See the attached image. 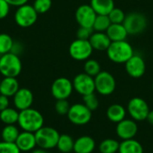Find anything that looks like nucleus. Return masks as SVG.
Returning a JSON list of instances; mask_svg holds the SVG:
<instances>
[{
    "instance_id": "nucleus-17",
    "label": "nucleus",
    "mask_w": 153,
    "mask_h": 153,
    "mask_svg": "<svg viewBox=\"0 0 153 153\" xmlns=\"http://www.w3.org/2000/svg\"><path fill=\"white\" fill-rule=\"evenodd\" d=\"M14 143L18 147L20 152H29L30 151H33L35 149V147L37 146L35 134L23 131V132L20 133V134Z\"/></svg>"
},
{
    "instance_id": "nucleus-6",
    "label": "nucleus",
    "mask_w": 153,
    "mask_h": 153,
    "mask_svg": "<svg viewBox=\"0 0 153 153\" xmlns=\"http://www.w3.org/2000/svg\"><path fill=\"white\" fill-rule=\"evenodd\" d=\"M38 14L33 5L25 4L17 8L14 13V21L20 27H30L37 22Z\"/></svg>"
},
{
    "instance_id": "nucleus-23",
    "label": "nucleus",
    "mask_w": 153,
    "mask_h": 153,
    "mask_svg": "<svg viewBox=\"0 0 153 153\" xmlns=\"http://www.w3.org/2000/svg\"><path fill=\"white\" fill-rule=\"evenodd\" d=\"M90 5L97 14L108 15L115 7L114 0H91Z\"/></svg>"
},
{
    "instance_id": "nucleus-19",
    "label": "nucleus",
    "mask_w": 153,
    "mask_h": 153,
    "mask_svg": "<svg viewBox=\"0 0 153 153\" xmlns=\"http://www.w3.org/2000/svg\"><path fill=\"white\" fill-rule=\"evenodd\" d=\"M89 41L92 48L98 51H104V50L107 51L108 48L111 43V40L109 39L106 32H97V31H94L92 33V35L89 39Z\"/></svg>"
},
{
    "instance_id": "nucleus-28",
    "label": "nucleus",
    "mask_w": 153,
    "mask_h": 153,
    "mask_svg": "<svg viewBox=\"0 0 153 153\" xmlns=\"http://www.w3.org/2000/svg\"><path fill=\"white\" fill-rule=\"evenodd\" d=\"M120 143L112 138H108L103 140L100 146L99 151L100 153H118Z\"/></svg>"
},
{
    "instance_id": "nucleus-24",
    "label": "nucleus",
    "mask_w": 153,
    "mask_h": 153,
    "mask_svg": "<svg viewBox=\"0 0 153 153\" xmlns=\"http://www.w3.org/2000/svg\"><path fill=\"white\" fill-rule=\"evenodd\" d=\"M118 153H143V145L134 139L124 140L120 143Z\"/></svg>"
},
{
    "instance_id": "nucleus-25",
    "label": "nucleus",
    "mask_w": 153,
    "mask_h": 153,
    "mask_svg": "<svg viewBox=\"0 0 153 153\" xmlns=\"http://www.w3.org/2000/svg\"><path fill=\"white\" fill-rule=\"evenodd\" d=\"M74 140L68 134H60L56 148L63 153H69L74 151Z\"/></svg>"
},
{
    "instance_id": "nucleus-33",
    "label": "nucleus",
    "mask_w": 153,
    "mask_h": 153,
    "mask_svg": "<svg viewBox=\"0 0 153 153\" xmlns=\"http://www.w3.org/2000/svg\"><path fill=\"white\" fill-rule=\"evenodd\" d=\"M83 104L91 111L96 110L99 108V100L95 93H91L85 96H82Z\"/></svg>"
},
{
    "instance_id": "nucleus-30",
    "label": "nucleus",
    "mask_w": 153,
    "mask_h": 153,
    "mask_svg": "<svg viewBox=\"0 0 153 153\" xmlns=\"http://www.w3.org/2000/svg\"><path fill=\"white\" fill-rule=\"evenodd\" d=\"M13 40L12 37L6 33H0V55H4L12 52L13 48Z\"/></svg>"
},
{
    "instance_id": "nucleus-12",
    "label": "nucleus",
    "mask_w": 153,
    "mask_h": 153,
    "mask_svg": "<svg viewBox=\"0 0 153 153\" xmlns=\"http://www.w3.org/2000/svg\"><path fill=\"white\" fill-rule=\"evenodd\" d=\"M74 91L73 82L65 77L56 79L51 86L52 96L57 100H67Z\"/></svg>"
},
{
    "instance_id": "nucleus-4",
    "label": "nucleus",
    "mask_w": 153,
    "mask_h": 153,
    "mask_svg": "<svg viewBox=\"0 0 153 153\" xmlns=\"http://www.w3.org/2000/svg\"><path fill=\"white\" fill-rule=\"evenodd\" d=\"M59 136V133L55 128L49 126H42L35 133L37 146L44 150L53 149L56 147Z\"/></svg>"
},
{
    "instance_id": "nucleus-1",
    "label": "nucleus",
    "mask_w": 153,
    "mask_h": 153,
    "mask_svg": "<svg viewBox=\"0 0 153 153\" xmlns=\"http://www.w3.org/2000/svg\"><path fill=\"white\" fill-rule=\"evenodd\" d=\"M18 125L23 131L35 134L44 126V117L39 111L30 108L19 112Z\"/></svg>"
},
{
    "instance_id": "nucleus-35",
    "label": "nucleus",
    "mask_w": 153,
    "mask_h": 153,
    "mask_svg": "<svg viewBox=\"0 0 153 153\" xmlns=\"http://www.w3.org/2000/svg\"><path fill=\"white\" fill-rule=\"evenodd\" d=\"M70 108H71V106H70L69 102L67 101V100H57L55 104V109H56V113L61 116L67 115Z\"/></svg>"
},
{
    "instance_id": "nucleus-43",
    "label": "nucleus",
    "mask_w": 153,
    "mask_h": 153,
    "mask_svg": "<svg viewBox=\"0 0 153 153\" xmlns=\"http://www.w3.org/2000/svg\"><path fill=\"white\" fill-rule=\"evenodd\" d=\"M152 90H153V82H152Z\"/></svg>"
},
{
    "instance_id": "nucleus-22",
    "label": "nucleus",
    "mask_w": 153,
    "mask_h": 153,
    "mask_svg": "<svg viewBox=\"0 0 153 153\" xmlns=\"http://www.w3.org/2000/svg\"><path fill=\"white\" fill-rule=\"evenodd\" d=\"M126 109L120 104H112L107 109V117L113 123H119L126 118Z\"/></svg>"
},
{
    "instance_id": "nucleus-41",
    "label": "nucleus",
    "mask_w": 153,
    "mask_h": 153,
    "mask_svg": "<svg viewBox=\"0 0 153 153\" xmlns=\"http://www.w3.org/2000/svg\"><path fill=\"white\" fill-rule=\"evenodd\" d=\"M146 120L149 122V124H151L152 126H153V110H150Z\"/></svg>"
},
{
    "instance_id": "nucleus-44",
    "label": "nucleus",
    "mask_w": 153,
    "mask_h": 153,
    "mask_svg": "<svg viewBox=\"0 0 153 153\" xmlns=\"http://www.w3.org/2000/svg\"><path fill=\"white\" fill-rule=\"evenodd\" d=\"M0 83H1V80H0Z\"/></svg>"
},
{
    "instance_id": "nucleus-14",
    "label": "nucleus",
    "mask_w": 153,
    "mask_h": 153,
    "mask_svg": "<svg viewBox=\"0 0 153 153\" xmlns=\"http://www.w3.org/2000/svg\"><path fill=\"white\" fill-rule=\"evenodd\" d=\"M116 132L117 136L123 141L134 139L138 133V126L136 124V121H134V119L125 118L121 122L117 123Z\"/></svg>"
},
{
    "instance_id": "nucleus-27",
    "label": "nucleus",
    "mask_w": 153,
    "mask_h": 153,
    "mask_svg": "<svg viewBox=\"0 0 153 153\" xmlns=\"http://www.w3.org/2000/svg\"><path fill=\"white\" fill-rule=\"evenodd\" d=\"M19 112L12 108H7L0 111V119L4 125H14L18 123Z\"/></svg>"
},
{
    "instance_id": "nucleus-18",
    "label": "nucleus",
    "mask_w": 153,
    "mask_h": 153,
    "mask_svg": "<svg viewBox=\"0 0 153 153\" xmlns=\"http://www.w3.org/2000/svg\"><path fill=\"white\" fill-rule=\"evenodd\" d=\"M95 147L94 139L91 136L83 135L74 141V152L75 153H92Z\"/></svg>"
},
{
    "instance_id": "nucleus-26",
    "label": "nucleus",
    "mask_w": 153,
    "mask_h": 153,
    "mask_svg": "<svg viewBox=\"0 0 153 153\" xmlns=\"http://www.w3.org/2000/svg\"><path fill=\"white\" fill-rule=\"evenodd\" d=\"M20 132L14 125H5L1 133L2 141L7 143H15Z\"/></svg>"
},
{
    "instance_id": "nucleus-36",
    "label": "nucleus",
    "mask_w": 153,
    "mask_h": 153,
    "mask_svg": "<svg viewBox=\"0 0 153 153\" xmlns=\"http://www.w3.org/2000/svg\"><path fill=\"white\" fill-rule=\"evenodd\" d=\"M0 153H21L14 143L0 142Z\"/></svg>"
},
{
    "instance_id": "nucleus-7",
    "label": "nucleus",
    "mask_w": 153,
    "mask_h": 153,
    "mask_svg": "<svg viewBox=\"0 0 153 153\" xmlns=\"http://www.w3.org/2000/svg\"><path fill=\"white\" fill-rule=\"evenodd\" d=\"M94 82L95 90L100 95L108 96L116 90V80L114 76L107 71H101L98 75H96L94 77Z\"/></svg>"
},
{
    "instance_id": "nucleus-20",
    "label": "nucleus",
    "mask_w": 153,
    "mask_h": 153,
    "mask_svg": "<svg viewBox=\"0 0 153 153\" xmlns=\"http://www.w3.org/2000/svg\"><path fill=\"white\" fill-rule=\"evenodd\" d=\"M20 89L19 82L14 77H4L0 83V94L6 97H13Z\"/></svg>"
},
{
    "instance_id": "nucleus-29",
    "label": "nucleus",
    "mask_w": 153,
    "mask_h": 153,
    "mask_svg": "<svg viewBox=\"0 0 153 153\" xmlns=\"http://www.w3.org/2000/svg\"><path fill=\"white\" fill-rule=\"evenodd\" d=\"M111 22L109 20L108 15H101L97 14L94 23L92 25V29L97 32H106L108 27L110 26Z\"/></svg>"
},
{
    "instance_id": "nucleus-38",
    "label": "nucleus",
    "mask_w": 153,
    "mask_h": 153,
    "mask_svg": "<svg viewBox=\"0 0 153 153\" xmlns=\"http://www.w3.org/2000/svg\"><path fill=\"white\" fill-rule=\"evenodd\" d=\"M10 11V4L5 0H0V20L5 18Z\"/></svg>"
},
{
    "instance_id": "nucleus-5",
    "label": "nucleus",
    "mask_w": 153,
    "mask_h": 153,
    "mask_svg": "<svg viewBox=\"0 0 153 153\" xmlns=\"http://www.w3.org/2000/svg\"><path fill=\"white\" fill-rule=\"evenodd\" d=\"M128 34L137 35L142 33L147 27V18L138 12H132L126 15L123 22Z\"/></svg>"
},
{
    "instance_id": "nucleus-16",
    "label": "nucleus",
    "mask_w": 153,
    "mask_h": 153,
    "mask_svg": "<svg viewBox=\"0 0 153 153\" xmlns=\"http://www.w3.org/2000/svg\"><path fill=\"white\" fill-rule=\"evenodd\" d=\"M33 103V94L27 88H20L13 96V104L19 111L30 108Z\"/></svg>"
},
{
    "instance_id": "nucleus-10",
    "label": "nucleus",
    "mask_w": 153,
    "mask_h": 153,
    "mask_svg": "<svg viewBox=\"0 0 153 153\" xmlns=\"http://www.w3.org/2000/svg\"><path fill=\"white\" fill-rule=\"evenodd\" d=\"M93 48L89 40L76 39L69 47V54L71 57L77 61H84L91 56Z\"/></svg>"
},
{
    "instance_id": "nucleus-34",
    "label": "nucleus",
    "mask_w": 153,
    "mask_h": 153,
    "mask_svg": "<svg viewBox=\"0 0 153 153\" xmlns=\"http://www.w3.org/2000/svg\"><path fill=\"white\" fill-rule=\"evenodd\" d=\"M52 5L51 0H35L33 3V7L39 14L47 13Z\"/></svg>"
},
{
    "instance_id": "nucleus-2",
    "label": "nucleus",
    "mask_w": 153,
    "mask_h": 153,
    "mask_svg": "<svg viewBox=\"0 0 153 153\" xmlns=\"http://www.w3.org/2000/svg\"><path fill=\"white\" fill-rule=\"evenodd\" d=\"M107 55L109 60L117 64H125L134 55L133 47L126 41L111 42L107 49Z\"/></svg>"
},
{
    "instance_id": "nucleus-3",
    "label": "nucleus",
    "mask_w": 153,
    "mask_h": 153,
    "mask_svg": "<svg viewBox=\"0 0 153 153\" xmlns=\"http://www.w3.org/2000/svg\"><path fill=\"white\" fill-rule=\"evenodd\" d=\"M22 65L18 55L9 52L0 57V74L4 77L16 78L22 72Z\"/></svg>"
},
{
    "instance_id": "nucleus-21",
    "label": "nucleus",
    "mask_w": 153,
    "mask_h": 153,
    "mask_svg": "<svg viewBox=\"0 0 153 153\" xmlns=\"http://www.w3.org/2000/svg\"><path fill=\"white\" fill-rule=\"evenodd\" d=\"M111 42L126 40L128 35L123 23H111L106 31Z\"/></svg>"
},
{
    "instance_id": "nucleus-13",
    "label": "nucleus",
    "mask_w": 153,
    "mask_h": 153,
    "mask_svg": "<svg viewBox=\"0 0 153 153\" xmlns=\"http://www.w3.org/2000/svg\"><path fill=\"white\" fill-rule=\"evenodd\" d=\"M97 13L90 4L80 5L75 12V19L81 27L92 28Z\"/></svg>"
},
{
    "instance_id": "nucleus-32",
    "label": "nucleus",
    "mask_w": 153,
    "mask_h": 153,
    "mask_svg": "<svg viewBox=\"0 0 153 153\" xmlns=\"http://www.w3.org/2000/svg\"><path fill=\"white\" fill-rule=\"evenodd\" d=\"M126 15V14L125 13V12L118 7H114L113 10L108 13V17L111 23H123Z\"/></svg>"
},
{
    "instance_id": "nucleus-9",
    "label": "nucleus",
    "mask_w": 153,
    "mask_h": 153,
    "mask_svg": "<svg viewBox=\"0 0 153 153\" xmlns=\"http://www.w3.org/2000/svg\"><path fill=\"white\" fill-rule=\"evenodd\" d=\"M92 117V111L84 104L76 103L71 106L67 117L71 123L76 126H84L88 124Z\"/></svg>"
},
{
    "instance_id": "nucleus-37",
    "label": "nucleus",
    "mask_w": 153,
    "mask_h": 153,
    "mask_svg": "<svg viewBox=\"0 0 153 153\" xmlns=\"http://www.w3.org/2000/svg\"><path fill=\"white\" fill-rule=\"evenodd\" d=\"M94 32L92 28H88V27H81L78 29L77 30V39H86L89 40V39L91 38V36L92 35V33Z\"/></svg>"
},
{
    "instance_id": "nucleus-45",
    "label": "nucleus",
    "mask_w": 153,
    "mask_h": 153,
    "mask_svg": "<svg viewBox=\"0 0 153 153\" xmlns=\"http://www.w3.org/2000/svg\"><path fill=\"white\" fill-rule=\"evenodd\" d=\"M23 153H28V152H23Z\"/></svg>"
},
{
    "instance_id": "nucleus-11",
    "label": "nucleus",
    "mask_w": 153,
    "mask_h": 153,
    "mask_svg": "<svg viewBox=\"0 0 153 153\" xmlns=\"http://www.w3.org/2000/svg\"><path fill=\"white\" fill-rule=\"evenodd\" d=\"M73 86L74 90L82 96L94 93L96 91L94 77L85 73L79 74L74 78Z\"/></svg>"
},
{
    "instance_id": "nucleus-31",
    "label": "nucleus",
    "mask_w": 153,
    "mask_h": 153,
    "mask_svg": "<svg viewBox=\"0 0 153 153\" xmlns=\"http://www.w3.org/2000/svg\"><path fill=\"white\" fill-rule=\"evenodd\" d=\"M83 68H84V73L92 77H95L101 72L100 63L94 59H87Z\"/></svg>"
},
{
    "instance_id": "nucleus-46",
    "label": "nucleus",
    "mask_w": 153,
    "mask_h": 153,
    "mask_svg": "<svg viewBox=\"0 0 153 153\" xmlns=\"http://www.w3.org/2000/svg\"><path fill=\"white\" fill-rule=\"evenodd\" d=\"M0 57H1V55H0Z\"/></svg>"
},
{
    "instance_id": "nucleus-42",
    "label": "nucleus",
    "mask_w": 153,
    "mask_h": 153,
    "mask_svg": "<svg viewBox=\"0 0 153 153\" xmlns=\"http://www.w3.org/2000/svg\"><path fill=\"white\" fill-rule=\"evenodd\" d=\"M31 153H48V150H44L41 148H38V149H34Z\"/></svg>"
},
{
    "instance_id": "nucleus-15",
    "label": "nucleus",
    "mask_w": 153,
    "mask_h": 153,
    "mask_svg": "<svg viewBox=\"0 0 153 153\" xmlns=\"http://www.w3.org/2000/svg\"><path fill=\"white\" fill-rule=\"evenodd\" d=\"M126 71L133 78H141L146 71V65L143 58L140 56L134 55L125 63Z\"/></svg>"
},
{
    "instance_id": "nucleus-39",
    "label": "nucleus",
    "mask_w": 153,
    "mask_h": 153,
    "mask_svg": "<svg viewBox=\"0 0 153 153\" xmlns=\"http://www.w3.org/2000/svg\"><path fill=\"white\" fill-rule=\"evenodd\" d=\"M9 108V99L8 97L0 94V111Z\"/></svg>"
},
{
    "instance_id": "nucleus-40",
    "label": "nucleus",
    "mask_w": 153,
    "mask_h": 153,
    "mask_svg": "<svg viewBox=\"0 0 153 153\" xmlns=\"http://www.w3.org/2000/svg\"><path fill=\"white\" fill-rule=\"evenodd\" d=\"M10 5H13V6H21V5H23L25 4H27L28 0H5Z\"/></svg>"
},
{
    "instance_id": "nucleus-8",
    "label": "nucleus",
    "mask_w": 153,
    "mask_h": 153,
    "mask_svg": "<svg viewBox=\"0 0 153 153\" xmlns=\"http://www.w3.org/2000/svg\"><path fill=\"white\" fill-rule=\"evenodd\" d=\"M127 112L132 119L142 122L147 119L150 108L148 103L143 99L140 97H134L131 99L127 104Z\"/></svg>"
}]
</instances>
